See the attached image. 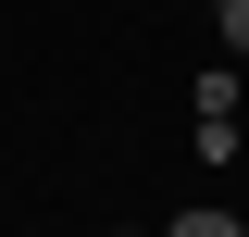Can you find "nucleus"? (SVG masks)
<instances>
[{
	"label": "nucleus",
	"mask_w": 249,
	"mask_h": 237,
	"mask_svg": "<svg viewBox=\"0 0 249 237\" xmlns=\"http://www.w3.org/2000/svg\"><path fill=\"white\" fill-rule=\"evenodd\" d=\"M175 237H249L237 212H175Z\"/></svg>",
	"instance_id": "obj_2"
},
{
	"label": "nucleus",
	"mask_w": 249,
	"mask_h": 237,
	"mask_svg": "<svg viewBox=\"0 0 249 237\" xmlns=\"http://www.w3.org/2000/svg\"><path fill=\"white\" fill-rule=\"evenodd\" d=\"M212 25H224V50L249 62V0H212Z\"/></svg>",
	"instance_id": "obj_1"
}]
</instances>
